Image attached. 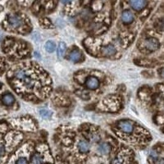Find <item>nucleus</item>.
Masks as SVG:
<instances>
[{"label":"nucleus","mask_w":164,"mask_h":164,"mask_svg":"<svg viewBox=\"0 0 164 164\" xmlns=\"http://www.w3.org/2000/svg\"><path fill=\"white\" fill-rule=\"evenodd\" d=\"M13 79L16 81V90L19 93H24L25 91V93L30 94V92L44 91L43 85L49 84V78L45 72L33 64L22 65L17 67L14 71ZM44 87L49 88L45 85Z\"/></svg>","instance_id":"obj_1"},{"label":"nucleus","mask_w":164,"mask_h":164,"mask_svg":"<svg viewBox=\"0 0 164 164\" xmlns=\"http://www.w3.org/2000/svg\"><path fill=\"white\" fill-rule=\"evenodd\" d=\"M117 127L123 133L130 134V133H132V131L134 130V124H133L132 121H127V120L121 121H119L118 124H117Z\"/></svg>","instance_id":"obj_2"},{"label":"nucleus","mask_w":164,"mask_h":164,"mask_svg":"<svg viewBox=\"0 0 164 164\" xmlns=\"http://www.w3.org/2000/svg\"><path fill=\"white\" fill-rule=\"evenodd\" d=\"M8 25L13 29H17L21 27L23 24V20L22 17L18 15H11L8 17Z\"/></svg>","instance_id":"obj_3"},{"label":"nucleus","mask_w":164,"mask_h":164,"mask_svg":"<svg viewBox=\"0 0 164 164\" xmlns=\"http://www.w3.org/2000/svg\"><path fill=\"white\" fill-rule=\"evenodd\" d=\"M144 47L148 51H155L159 48V40L155 38H149L144 41Z\"/></svg>","instance_id":"obj_4"},{"label":"nucleus","mask_w":164,"mask_h":164,"mask_svg":"<svg viewBox=\"0 0 164 164\" xmlns=\"http://www.w3.org/2000/svg\"><path fill=\"white\" fill-rule=\"evenodd\" d=\"M130 4L136 11H140L147 4V0H130Z\"/></svg>","instance_id":"obj_5"},{"label":"nucleus","mask_w":164,"mask_h":164,"mask_svg":"<svg viewBox=\"0 0 164 164\" xmlns=\"http://www.w3.org/2000/svg\"><path fill=\"white\" fill-rule=\"evenodd\" d=\"M69 60L73 62H80L83 60V55L81 53V52L78 49H75L73 51H72L69 54L68 57Z\"/></svg>","instance_id":"obj_6"},{"label":"nucleus","mask_w":164,"mask_h":164,"mask_svg":"<svg viewBox=\"0 0 164 164\" xmlns=\"http://www.w3.org/2000/svg\"><path fill=\"white\" fill-rule=\"evenodd\" d=\"M85 85L87 86V88H89L90 90H96L99 86V80L94 76H90L86 80Z\"/></svg>","instance_id":"obj_7"},{"label":"nucleus","mask_w":164,"mask_h":164,"mask_svg":"<svg viewBox=\"0 0 164 164\" xmlns=\"http://www.w3.org/2000/svg\"><path fill=\"white\" fill-rule=\"evenodd\" d=\"M121 20L122 22L126 24H130L134 20V15L131 13V11L126 10L121 13Z\"/></svg>","instance_id":"obj_8"},{"label":"nucleus","mask_w":164,"mask_h":164,"mask_svg":"<svg viewBox=\"0 0 164 164\" xmlns=\"http://www.w3.org/2000/svg\"><path fill=\"white\" fill-rule=\"evenodd\" d=\"M102 53L103 56L110 57L116 53V49L113 45H107L103 47L102 49Z\"/></svg>","instance_id":"obj_9"},{"label":"nucleus","mask_w":164,"mask_h":164,"mask_svg":"<svg viewBox=\"0 0 164 164\" xmlns=\"http://www.w3.org/2000/svg\"><path fill=\"white\" fill-rule=\"evenodd\" d=\"M3 103L7 106H10L15 102V98L11 94H6L3 97Z\"/></svg>","instance_id":"obj_10"},{"label":"nucleus","mask_w":164,"mask_h":164,"mask_svg":"<svg viewBox=\"0 0 164 164\" xmlns=\"http://www.w3.org/2000/svg\"><path fill=\"white\" fill-rule=\"evenodd\" d=\"M78 149L81 153H87L90 149V144L89 143L85 140H80L78 143Z\"/></svg>","instance_id":"obj_11"},{"label":"nucleus","mask_w":164,"mask_h":164,"mask_svg":"<svg viewBox=\"0 0 164 164\" xmlns=\"http://www.w3.org/2000/svg\"><path fill=\"white\" fill-rule=\"evenodd\" d=\"M46 162L47 161L45 159L44 156L37 152L33 155L32 159L30 160V163H46Z\"/></svg>","instance_id":"obj_12"},{"label":"nucleus","mask_w":164,"mask_h":164,"mask_svg":"<svg viewBox=\"0 0 164 164\" xmlns=\"http://www.w3.org/2000/svg\"><path fill=\"white\" fill-rule=\"evenodd\" d=\"M110 149H111V147L107 143H103L99 146V152L103 155L108 154L110 152Z\"/></svg>","instance_id":"obj_13"},{"label":"nucleus","mask_w":164,"mask_h":164,"mask_svg":"<svg viewBox=\"0 0 164 164\" xmlns=\"http://www.w3.org/2000/svg\"><path fill=\"white\" fill-rule=\"evenodd\" d=\"M66 52V45L64 43L61 42L59 45H58V47H57V55L59 57H62L64 53Z\"/></svg>","instance_id":"obj_14"},{"label":"nucleus","mask_w":164,"mask_h":164,"mask_svg":"<svg viewBox=\"0 0 164 164\" xmlns=\"http://www.w3.org/2000/svg\"><path fill=\"white\" fill-rule=\"evenodd\" d=\"M55 44L53 42V41H48L45 44V49L49 53H53V52L55 50Z\"/></svg>","instance_id":"obj_15"},{"label":"nucleus","mask_w":164,"mask_h":164,"mask_svg":"<svg viewBox=\"0 0 164 164\" xmlns=\"http://www.w3.org/2000/svg\"><path fill=\"white\" fill-rule=\"evenodd\" d=\"M40 115H41V117H43L45 118H48V117H49L52 115L51 112L47 110V109H40Z\"/></svg>","instance_id":"obj_16"},{"label":"nucleus","mask_w":164,"mask_h":164,"mask_svg":"<svg viewBox=\"0 0 164 164\" xmlns=\"http://www.w3.org/2000/svg\"><path fill=\"white\" fill-rule=\"evenodd\" d=\"M5 153V148H4V145L3 144L0 143V157H2L3 154Z\"/></svg>","instance_id":"obj_17"},{"label":"nucleus","mask_w":164,"mask_h":164,"mask_svg":"<svg viewBox=\"0 0 164 164\" xmlns=\"http://www.w3.org/2000/svg\"><path fill=\"white\" fill-rule=\"evenodd\" d=\"M160 76H161L162 78H163L164 79V68H163V69L160 71Z\"/></svg>","instance_id":"obj_18"},{"label":"nucleus","mask_w":164,"mask_h":164,"mask_svg":"<svg viewBox=\"0 0 164 164\" xmlns=\"http://www.w3.org/2000/svg\"><path fill=\"white\" fill-rule=\"evenodd\" d=\"M72 0H62V3H70Z\"/></svg>","instance_id":"obj_19"},{"label":"nucleus","mask_w":164,"mask_h":164,"mask_svg":"<svg viewBox=\"0 0 164 164\" xmlns=\"http://www.w3.org/2000/svg\"><path fill=\"white\" fill-rule=\"evenodd\" d=\"M2 40V34H1V33H0V40Z\"/></svg>","instance_id":"obj_20"}]
</instances>
